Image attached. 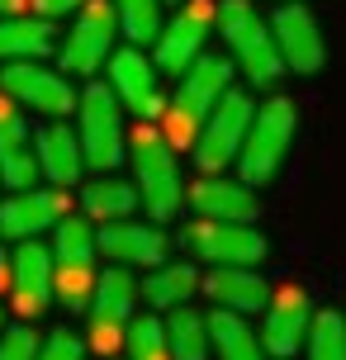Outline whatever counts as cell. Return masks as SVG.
Instances as JSON below:
<instances>
[{
    "label": "cell",
    "mask_w": 346,
    "mask_h": 360,
    "mask_svg": "<svg viewBox=\"0 0 346 360\" xmlns=\"http://www.w3.org/2000/svg\"><path fill=\"white\" fill-rule=\"evenodd\" d=\"M313 327V304L309 294L299 285H285L271 294V304H266V332H261V346H266V356H294L304 337H309Z\"/></svg>",
    "instance_id": "14"
},
{
    "label": "cell",
    "mask_w": 346,
    "mask_h": 360,
    "mask_svg": "<svg viewBox=\"0 0 346 360\" xmlns=\"http://www.w3.org/2000/svg\"><path fill=\"white\" fill-rule=\"evenodd\" d=\"M38 171L53 180V185H76V176L86 171V152H81V138L62 124H48L38 133Z\"/></svg>",
    "instance_id": "20"
},
{
    "label": "cell",
    "mask_w": 346,
    "mask_h": 360,
    "mask_svg": "<svg viewBox=\"0 0 346 360\" xmlns=\"http://www.w3.org/2000/svg\"><path fill=\"white\" fill-rule=\"evenodd\" d=\"M185 252H195L200 261L214 266H256L266 261V237L247 228V223H228V218H200L181 233Z\"/></svg>",
    "instance_id": "8"
},
{
    "label": "cell",
    "mask_w": 346,
    "mask_h": 360,
    "mask_svg": "<svg viewBox=\"0 0 346 360\" xmlns=\"http://www.w3.org/2000/svg\"><path fill=\"white\" fill-rule=\"evenodd\" d=\"M275 29V43H280V57H285V67L299 76H313L323 72V62H328V43H323V29H318V19H313L309 5H280L271 19Z\"/></svg>",
    "instance_id": "11"
},
{
    "label": "cell",
    "mask_w": 346,
    "mask_h": 360,
    "mask_svg": "<svg viewBox=\"0 0 346 360\" xmlns=\"http://www.w3.org/2000/svg\"><path fill=\"white\" fill-rule=\"evenodd\" d=\"M233 57H195L190 62V72H181V90H176V100L166 109L162 119L171 124V133H195L204 128V119L214 114L223 95H228V81H233Z\"/></svg>",
    "instance_id": "4"
},
{
    "label": "cell",
    "mask_w": 346,
    "mask_h": 360,
    "mask_svg": "<svg viewBox=\"0 0 346 360\" xmlns=\"http://www.w3.org/2000/svg\"><path fill=\"white\" fill-rule=\"evenodd\" d=\"M10 289H15V308L24 318H38L48 308L57 289V256L38 237H24L19 252L10 256Z\"/></svg>",
    "instance_id": "12"
},
{
    "label": "cell",
    "mask_w": 346,
    "mask_h": 360,
    "mask_svg": "<svg viewBox=\"0 0 346 360\" xmlns=\"http://www.w3.org/2000/svg\"><path fill=\"white\" fill-rule=\"evenodd\" d=\"M38 356V337L29 327H10L0 337V360H34Z\"/></svg>",
    "instance_id": "32"
},
{
    "label": "cell",
    "mask_w": 346,
    "mask_h": 360,
    "mask_svg": "<svg viewBox=\"0 0 346 360\" xmlns=\"http://www.w3.org/2000/svg\"><path fill=\"white\" fill-rule=\"evenodd\" d=\"M0 86H5V95H10L15 105L38 109V114H48V119H62V114H72V109H76V90L67 86V76L38 67L34 57L10 62V67L0 72Z\"/></svg>",
    "instance_id": "9"
},
{
    "label": "cell",
    "mask_w": 346,
    "mask_h": 360,
    "mask_svg": "<svg viewBox=\"0 0 346 360\" xmlns=\"http://www.w3.org/2000/svg\"><path fill=\"white\" fill-rule=\"evenodd\" d=\"M128 356L133 360H171V337H166V323H157L152 313L147 318H133L128 323Z\"/></svg>",
    "instance_id": "30"
},
{
    "label": "cell",
    "mask_w": 346,
    "mask_h": 360,
    "mask_svg": "<svg viewBox=\"0 0 346 360\" xmlns=\"http://www.w3.org/2000/svg\"><path fill=\"white\" fill-rule=\"evenodd\" d=\"M309 360H346V318L342 313H313L309 327Z\"/></svg>",
    "instance_id": "29"
},
{
    "label": "cell",
    "mask_w": 346,
    "mask_h": 360,
    "mask_svg": "<svg viewBox=\"0 0 346 360\" xmlns=\"http://www.w3.org/2000/svg\"><path fill=\"white\" fill-rule=\"evenodd\" d=\"M86 214L95 218V223H119V218H128L133 214V204H138V190L133 185H124L119 176H100V180H91L86 185Z\"/></svg>",
    "instance_id": "26"
},
{
    "label": "cell",
    "mask_w": 346,
    "mask_h": 360,
    "mask_svg": "<svg viewBox=\"0 0 346 360\" xmlns=\"http://www.w3.org/2000/svg\"><path fill=\"white\" fill-rule=\"evenodd\" d=\"M53 53V24L43 15H5L0 19V57L5 62H24V57H48Z\"/></svg>",
    "instance_id": "23"
},
{
    "label": "cell",
    "mask_w": 346,
    "mask_h": 360,
    "mask_svg": "<svg viewBox=\"0 0 346 360\" xmlns=\"http://www.w3.org/2000/svg\"><path fill=\"white\" fill-rule=\"evenodd\" d=\"M166 5H181V0H166Z\"/></svg>",
    "instance_id": "36"
},
{
    "label": "cell",
    "mask_w": 346,
    "mask_h": 360,
    "mask_svg": "<svg viewBox=\"0 0 346 360\" xmlns=\"http://www.w3.org/2000/svg\"><path fill=\"white\" fill-rule=\"evenodd\" d=\"M34 360H86V346L76 342V332H53L48 342L38 346Z\"/></svg>",
    "instance_id": "31"
},
{
    "label": "cell",
    "mask_w": 346,
    "mask_h": 360,
    "mask_svg": "<svg viewBox=\"0 0 346 360\" xmlns=\"http://www.w3.org/2000/svg\"><path fill=\"white\" fill-rule=\"evenodd\" d=\"M209 294L219 299L223 308H237V313H256V308L271 304L275 289L256 275V266H214V275L204 280Z\"/></svg>",
    "instance_id": "21"
},
{
    "label": "cell",
    "mask_w": 346,
    "mask_h": 360,
    "mask_svg": "<svg viewBox=\"0 0 346 360\" xmlns=\"http://www.w3.org/2000/svg\"><path fill=\"white\" fill-rule=\"evenodd\" d=\"M138 280L128 266H114L105 275H95V294H91V337L100 351H114V342H124L119 332L133 323V304H138Z\"/></svg>",
    "instance_id": "10"
},
{
    "label": "cell",
    "mask_w": 346,
    "mask_h": 360,
    "mask_svg": "<svg viewBox=\"0 0 346 360\" xmlns=\"http://www.w3.org/2000/svg\"><path fill=\"white\" fill-rule=\"evenodd\" d=\"M110 86L119 95V105L133 109L143 124H157L166 114V100H162V90H157V72H152V62L138 48L110 53Z\"/></svg>",
    "instance_id": "13"
},
{
    "label": "cell",
    "mask_w": 346,
    "mask_h": 360,
    "mask_svg": "<svg viewBox=\"0 0 346 360\" xmlns=\"http://www.w3.org/2000/svg\"><path fill=\"white\" fill-rule=\"evenodd\" d=\"M252 119H256V105H252L247 90H228L219 105H214V114H209L204 128H200V143H195V162H200L204 176H214V171H223L228 162H237Z\"/></svg>",
    "instance_id": "6"
},
{
    "label": "cell",
    "mask_w": 346,
    "mask_h": 360,
    "mask_svg": "<svg viewBox=\"0 0 346 360\" xmlns=\"http://www.w3.org/2000/svg\"><path fill=\"white\" fill-rule=\"evenodd\" d=\"M294 143V105L285 95H275L266 105H256V119L247 128V143L237 152V176L247 185H271L275 171L285 166Z\"/></svg>",
    "instance_id": "2"
},
{
    "label": "cell",
    "mask_w": 346,
    "mask_h": 360,
    "mask_svg": "<svg viewBox=\"0 0 346 360\" xmlns=\"http://www.w3.org/2000/svg\"><path fill=\"white\" fill-rule=\"evenodd\" d=\"M190 209L200 218H228V223H252L261 214L256 185H247V180H219V176H204L190 185Z\"/></svg>",
    "instance_id": "19"
},
{
    "label": "cell",
    "mask_w": 346,
    "mask_h": 360,
    "mask_svg": "<svg viewBox=\"0 0 346 360\" xmlns=\"http://www.w3.org/2000/svg\"><path fill=\"white\" fill-rule=\"evenodd\" d=\"M114 29H119V10L105 5V0H86L76 24H72V34L62 38V48H57L62 72L95 76L114 53Z\"/></svg>",
    "instance_id": "7"
},
{
    "label": "cell",
    "mask_w": 346,
    "mask_h": 360,
    "mask_svg": "<svg viewBox=\"0 0 346 360\" xmlns=\"http://www.w3.org/2000/svg\"><path fill=\"white\" fill-rule=\"evenodd\" d=\"M100 252V233H95L86 218H62L53 237V256L57 266H91Z\"/></svg>",
    "instance_id": "27"
},
{
    "label": "cell",
    "mask_w": 346,
    "mask_h": 360,
    "mask_svg": "<svg viewBox=\"0 0 346 360\" xmlns=\"http://www.w3.org/2000/svg\"><path fill=\"white\" fill-rule=\"evenodd\" d=\"M0 180L10 190H29L38 180V152L29 147V124L19 119L10 95H0Z\"/></svg>",
    "instance_id": "17"
},
{
    "label": "cell",
    "mask_w": 346,
    "mask_h": 360,
    "mask_svg": "<svg viewBox=\"0 0 346 360\" xmlns=\"http://www.w3.org/2000/svg\"><path fill=\"white\" fill-rule=\"evenodd\" d=\"M133 171H138V195H143L147 214L157 218V223H166V218L181 214L185 204V185H181V171H176V152H171V143H166V133H157V128H138L133 133Z\"/></svg>",
    "instance_id": "3"
},
{
    "label": "cell",
    "mask_w": 346,
    "mask_h": 360,
    "mask_svg": "<svg viewBox=\"0 0 346 360\" xmlns=\"http://www.w3.org/2000/svg\"><path fill=\"white\" fill-rule=\"evenodd\" d=\"M76 114H81V152H86V166L95 171H114L124 162V119H119V95L114 86H100L91 81L86 95L76 100Z\"/></svg>",
    "instance_id": "5"
},
{
    "label": "cell",
    "mask_w": 346,
    "mask_h": 360,
    "mask_svg": "<svg viewBox=\"0 0 346 360\" xmlns=\"http://www.w3.org/2000/svg\"><path fill=\"white\" fill-rule=\"evenodd\" d=\"M67 218V199H62V190H15V195L0 204V237H15V242H24V237H38L43 228H57Z\"/></svg>",
    "instance_id": "16"
},
{
    "label": "cell",
    "mask_w": 346,
    "mask_h": 360,
    "mask_svg": "<svg viewBox=\"0 0 346 360\" xmlns=\"http://www.w3.org/2000/svg\"><path fill=\"white\" fill-rule=\"evenodd\" d=\"M100 252L105 256H114L119 266H162L166 261V252H171V237L152 223H105V233H100Z\"/></svg>",
    "instance_id": "18"
},
{
    "label": "cell",
    "mask_w": 346,
    "mask_h": 360,
    "mask_svg": "<svg viewBox=\"0 0 346 360\" xmlns=\"http://www.w3.org/2000/svg\"><path fill=\"white\" fill-rule=\"evenodd\" d=\"M209 337H214L219 360H266L261 337L242 323V313H237V308H223L219 304L214 313H209Z\"/></svg>",
    "instance_id": "22"
},
{
    "label": "cell",
    "mask_w": 346,
    "mask_h": 360,
    "mask_svg": "<svg viewBox=\"0 0 346 360\" xmlns=\"http://www.w3.org/2000/svg\"><path fill=\"white\" fill-rule=\"evenodd\" d=\"M214 29V10L204 0H190L181 5V15L162 24V38H157V67L162 72H190V62L204 53V38Z\"/></svg>",
    "instance_id": "15"
},
{
    "label": "cell",
    "mask_w": 346,
    "mask_h": 360,
    "mask_svg": "<svg viewBox=\"0 0 346 360\" xmlns=\"http://www.w3.org/2000/svg\"><path fill=\"white\" fill-rule=\"evenodd\" d=\"M0 280H5V252H0Z\"/></svg>",
    "instance_id": "35"
},
{
    "label": "cell",
    "mask_w": 346,
    "mask_h": 360,
    "mask_svg": "<svg viewBox=\"0 0 346 360\" xmlns=\"http://www.w3.org/2000/svg\"><path fill=\"white\" fill-rule=\"evenodd\" d=\"M86 0H34V10L43 19H57V15H72V10H81Z\"/></svg>",
    "instance_id": "33"
},
{
    "label": "cell",
    "mask_w": 346,
    "mask_h": 360,
    "mask_svg": "<svg viewBox=\"0 0 346 360\" xmlns=\"http://www.w3.org/2000/svg\"><path fill=\"white\" fill-rule=\"evenodd\" d=\"M24 5H29V0H0V15H19Z\"/></svg>",
    "instance_id": "34"
},
{
    "label": "cell",
    "mask_w": 346,
    "mask_h": 360,
    "mask_svg": "<svg viewBox=\"0 0 346 360\" xmlns=\"http://www.w3.org/2000/svg\"><path fill=\"white\" fill-rule=\"evenodd\" d=\"M219 34L233 53L237 72L247 76L252 86H271L290 72L285 57H280V43H275V29H266V19L256 15L252 0H228L219 10Z\"/></svg>",
    "instance_id": "1"
},
{
    "label": "cell",
    "mask_w": 346,
    "mask_h": 360,
    "mask_svg": "<svg viewBox=\"0 0 346 360\" xmlns=\"http://www.w3.org/2000/svg\"><path fill=\"white\" fill-rule=\"evenodd\" d=\"M200 289V275H195V266H185V261H162V266H152L147 270V280H143V299L152 308H181L190 304V294Z\"/></svg>",
    "instance_id": "24"
},
{
    "label": "cell",
    "mask_w": 346,
    "mask_h": 360,
    "mask_svg": "<svg viewBox=\"0 0 346 360\" xmlns=\"http://www.w3.org/2000/svg\"><path fill=\"white\" fill-rule=\"evenodd\" d=\"M114 10H119V29L133 48L162 38V0H114Z\"/></svg>",
    "instance_id": "28"
},
{
    "label": "cell",
    "mask_w": 346,
    "mask_h": 360,
    "mask_svg": "<svg viewBox=\"0 0 346 360\" xmlns=\"http://www.w3.org/2000/svg\"><path fill=\"white\" fill-rule=\"evenodd\" d=\"M166 337H171V360H209V351H214L209 318H200L190 304L171 308V318H166Z\"/></svg>",
    "instance_id": "25"
}]
</instances>
